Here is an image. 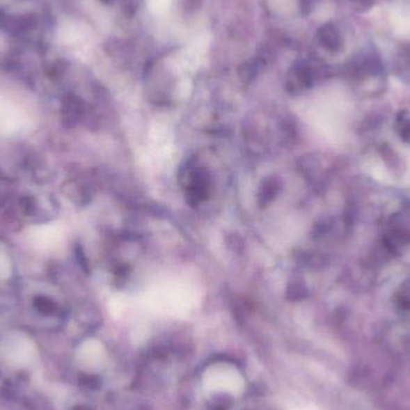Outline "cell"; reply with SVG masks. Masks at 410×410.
Returning <instances> with one entry per match:
<instances>
[{"label":"cell","instance_id":"1","mask_svg":"<svg viewBox=\"0 0 410 410\" xmlns=\"http://www.w3.org/2000/svg\"><path fill=\"white\" fill-rule=\"evenodd\" d=\"M320 42L330 51H337L341 46L340 34L333 26H324L320 31Z\"/></svg>","mask_w":410,"mask_h":410},{"label":"cell","instance_id":"2","mask_svg":"<svg viewBox=\"0 0 410 410\" xmlns=\"http://www.w3.org/2000/svg\"><path fill=\"white\" fill-rule=\"evenodd\" d=\"M277 191H278V184L276 180H274V179L267 180L260 187V194H259L260 203H269L275 197Z\"/></svg>","mask_w":410,"mask_h":410},{"label":"cell","instance_id":"3","mask_svg":"<svg viewBox=\"0 0 410 410\" xmlns=\"http://www.w3.org/2000/svg\"><path fill=\"white\" fill-rule=\"evenodd\" d=\"M38 307L39 310L43 313H53L56 311V305L52 301H49L47 299H40L38 302Z\"/></svg>","mask_w":410,"mask_h":410},{"label":"cell","instance_id":"4","mask_svg":"<svg viewBox=\"0 0 410 410\" xmlns=\"http://www.w3.org/2000/svg\"><path fill=\"white\" fill-rule=\"evenodd\" d=\"M76 410H90V409H88V408H86V407H78L77 409Z\"/></svg>","mask_w":410,"mask_h":410}]
</instances>
